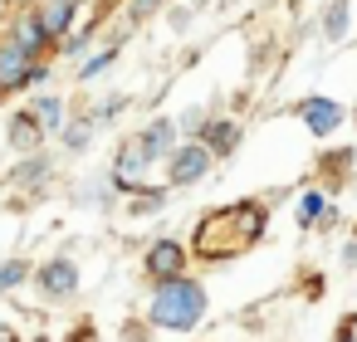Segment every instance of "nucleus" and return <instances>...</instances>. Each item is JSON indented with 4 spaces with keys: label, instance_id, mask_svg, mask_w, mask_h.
<instances>
[{
    "label": "nucleus",
    "instance_id": "obj_4",
    "mask_svg": "<svg viewBox=\"0 0 357 342\" xmlns=\"http://www.w3.org/2000/svg\"><path fill=\"white\" fill-rule=\"evenodd\" d=\"M30 288L40 293V303L64 308V303H74V298L84 293V269H79L74 254H45V259H35Z\"/></svg>",
    "mask_w": 357,
    "mask_h": 342
},
{
    "label": "nucleus",
    "instance_id": "obj_29",
    "mask_svg": "<svg viewBox=\"0 0 357 342\" xmlns=\"http://www.w3.org/2000/svg\"><path fill=\"white\" fill-rule=\"evenodd\" d=\"M59 342H103V332H98V322H93V318H74V322H69V332H64Z\"/></svg>",
    "mask_w": 357,
    "mask_h": 342
},
{
    "label": "nucleus",
    "instance_id": "obj_15",
    "mask_svg": "<svg viewBox=\"0 0 357 342\" xmlns=\"http://www.w3.org/2000/svg\"><path fill=\"white\" fill-rule=\"evenodd\" d=\"M347 35H352V0H323L318 20H313V40L323 49H337V45H347Z\"/></svg>",
    "mask_w": 357,
    "mask_h": 342
},
{
    "label": "nucleus",
    "instance_id": "obj_1",
    "mask_svg": "<svg viewBox=\"0 0 357 342\" xmlns=\"http://www.w3.org/2000/svg\"><path fill=\"white\" fill-rule=\"evenodd\" d=\"M269 210H274L269 196H240V201L211 205L191 225V240H186L191 259H201V264H235L240 254L259 249L264 235H269Z\"/></svg>",
    "mask_w": 357,
    "mask_h": 342
},
{
    "label": "nucleus",
    "instance_id": "obj_19",
    "mask_svg": "<svg viewBox=\"0 0 357 342\" xmlns=\"http://www.w3.org/2000/svg\"><path fill=\"white\" fill-rule=\"evenodd\" d=\"M347 176H357V152H352V147H337V152L318 157V181H313V186H323L328 196H337V191L347 186Z\"/></svg>",
    "mask_w": 357,
    "mask_h": 342
},
{
    "label": "nucleus",
    "instance_id": "obj_14",
    "mask_svg": "<svg viewBox=\"0 0 357 342\" xmlns=\"http://www.w3.org/2000/svg\"><path fill=\"white\" fill-rule=\"evenodd\" d=\"M6 147H10V157H25V152L50 147V137H45V127H40V118L30 113V103L10 108V118H6Z\"/></svg>",
    "mask_w": 357,
    "mask_h": 342
},
{
    "label": "nucleus",
    "instance_id": "obj_24",
    "mask_svg": "<svg viewBox=\"0 0 357 342\" xmlns=\"http://www.w3.org/2000/svg\"><path fill=\"white\" fill-rule=\"evenodd\" d=\"M30 274H35V259L30 254H6V259H0V298L30 288Z\"/></svg>",
    "mask_w": 357,
    "mask_h": 342
},
{
    "label": "nucleus",
    "instance_id": "obj_21",
    "mask_svg": "<svg viewBox=\"0 0 357 342\" xmlns=\"http://www.w3.org/2000/svg\"><path fill=\"white\" fill-rule=\"evenodd\" d=\"M35 10H40L45 30L54 35V45H59V40H64V35H69V30L84 20V15H89V10L79 6V0H35Z\"/></svg>",
    "mask_w": 357,
    "mask_h": 342
},
{
    "label": "nucleus",
    "instance_id": "obj_3",
    "mask_svg": "<svg viewBox=\"0 0 357 342\" xmlns=\"http://www.w3.org/2000/svg\"><path fill=\"white\" fill-rule=\"evenodd\" d=\"M59 181V157L50 152V147H40V152H25V157H15L6 171H0V191L6 196H15V205L25 210V205H40L45 196H50V186Z\"/></svg>",
    "mask_w": 357,
    "mask_h": 342
},
{
    "label": "nucleus",
    "instance_id": "obj_18",
    "mask_svg": "<svg viewBox=\"0 0 357 342\" xmlns=\"http://www.w3.org/2000/svg\"><path fill=\"white\" fill-rule=\"evenodd\" d=\"M328 205H333V196H328L323 186H313V181H303V191L294 196V225H298L303 235H318V225H323V215H328Z\"/></svg>",
    "mask_w": 357,
    "mask_h": 342
},
{
    "label": "nucleus",
    "instance_id": "obj_35",
    "mask_svg": "<svg viewBox=\"0 0 357 342\" xmlns=\"http://www.w3.org/2000/svg\"><path fill=\"white\" fill-rule=\"evenodd\" d=\"M186 6H191V10L201 15V10H211V6H215V0H186Z\"/></svg>",
    "mask_w": 357,
    "mask_h": 342
},
{
    "label": "nucleus",
    "instance_id": "obj_7",
    "mask_svg": "<svg viewBox=\"0 0 357 342\" xmlns=\"http://www.w3.org/2000/svg\"><path fill=\"white\" fill-rule=\"evenodd\" d=\"M289 113L303 123V132L308 137H318V142H328V137H337L342 127H347V103H337L333 93H303L298 103H289Z\"/></svg>",
    "mask_w": 357,
    "mask_h": 342
},
{
    "label": "nucleus",
    "instance_id": "obj_28",
    "mask_svg": "<svg viewBox=\"0 0 357 342\" xmlns=\"http://www.w3.org/2000/svg\"><path fill=\"white\" fill-rule=\"evenodd\" d=\"M162 20H167V35H186V30H191V20H196V10L186 6V0H176V6H167V10H162Z\"/></svg>",
    "mask_w": 357,
    "mask_h": 342
},
{
    "label": "nucleus",
    "instance_id": "obj_27",
    "mask_svg": "<svg viewBox=\"0 0 357 342\" xmlns=\"http://www.w3.org/2000/svg\"><path fill=\"white\" fill-rule=\"evenodd\" d=\"M54 79H59V64L54 59H35L30 74H25V93H45V88H54Z\"/></svg>",
    "mask_w": 357,
    "mask_h": 342
},
{
    "label": "nucleus",
    "instance_id": "obj_13",
    "mask_svg": "<svg viewBox=\"0 0 357 342\" xmlns=\"http://www.w3.org/2000/svg\"><path fill=\"white\" fill-rule=\"evenodd\" d=\"M98 40H103V15H98V10H89V15H84V20H79V25L54 45V64H69V69H74L89 49H98Z\"/></svg>",
    "mask_w": 357,
    "mask_h": 342
},
{
    "label": "nucleus",
    "instance_id": "obj_9",
    "mask_svg": "<svg viewBox=\"0 0 357 342\" xmlns=\"http://www.w3.org/2000/svg\"><path fill=\"white\" fill-rule=\"evenodd\" d=\"M128 40H132V35L113 25V30L98 40V49H89V54H84V59L69 69V79H74L79 88H89V84H103V79L113 74V64H118V54H123V45H128Z\"/></svg>",
    "mask_w": 357,
    "mask_h": 342
},
{
    "label": "nucleus",
    "instance_id": "obj_37",
    "mask_svg": "<svg viewBox=\"0 0 357 342\" xmlns=\"http://www.w3.org/2000/svg\"><path fill=\"white\" fill-rule=\"evenodd\" d=\"M215 6H220V10H235V6H245V0H215Z\"/></svg>",
    "mask_w": 357,
    "mask_h": 342
},
{
    "label": "nucleus",
    "instance_id": "obj_34",
    "mask_svg": "<svg viewBox=\"0 0 357 342\" xmlns=\"http://www.w3.org/2000/svg\"><path fill=\"white\" fill-rule=\"evenodd\" d=\"M0 342H25V337H20V327H15V322L0 318Z\"/></svg>",
    "mask_w": 357,
    "mask_h": 342
},
{
    "label": "nucleus",
    "instance_id": "obj_2",
    "mask_svg": "<svg viewBox=\"0 0 357 342\" xmlns=\"http://www.w3.org/2000/svg\"><path fill=\"white\" fill-rule=\"evenodd\" d=\"M137 313H142V322H147L157 337H162V332L186 337V332H196V327L211 318V288H206L196 274L157 279V283H147Z\"/></svg>",
    "mask_w": 357,
    "mask_h": 342
},
{
    "label": "nucleus",
    "instance_id": "obj_22",
    "mask_svg": "<svg viewBox=\"0 0 357 342\" xmlns=\"http://www.w3.org/2000/svg\"><path fill=\"white\" fill-rule=\"evenodd\" d=\"M30 54H20L6 35H0V93L6 98H15V93H25V74H30Z\"/></svg>",
    "mask_w": 357,
    "mask_h": 342
},
{
    "label": "nucleus",
    "instance_id": "obj_5",
    "mask_svg": "<svg viewBox=\"0 0 357 342\" xmlns=\"http://www.w3.org/2000/svg\"><path fill=\"white\" fill-rule=\"evenodd\" d=\"M0 35H6L20 54H30V59H54V35L45 30L35 0H15L10 15H6V25H0Z\"/></svg>",
    "mask_w": 357,
    "mask_h": 342
},
{
    "label": "nucleus",
    "instance_id": "obj_8",
    "mask_svg": "<svg viewBox=\"0 0 357 342\" xmlns=\"http://www.w3.org/2000/svg\"><path fill=\"white\" fill-rule=\"evenodd\" d=\"M137 269H142L147 283L172 279V274H191V249H186V240H176V235H152V240L142 244Z\"/></svg>",
    "mask_w": 357,
    "mask_h": 342
},
{
    "label": "nucleus",
    "instance_id": "obj_17",
    "mask_svg": "<svg viewBox=\"0 0 357 342\" xmlns=\"http://www.w3.org/2000/svg\"><path fill=\"white\" fill-rule=\"evenodd\" d=\"M30 113L40 118L45 137H59V132H64V123H69V113H74V103H69V93H64V88H45V93H35V98H30Z\"/></svg>",
    "mask_w": 357,
    "mask_h": 342
},
{
    "label": "nucleus",
    "instance_id": "obj_10",
    "mask_svg": "<svg viewBox=\"0 0 357 342\" xmlns=\"http://www.w3.org/2000/svg\"><path fill=\"white\" fill-rule=\"evenodd\" d=\"M137 147H142V157L152 162V166H162L167 157H172V147L181 142V132H176V118L172 113H152V118H142L137 123V132H128Z\"/></svg>",
    "mask_w": 357,
    "mask_h": 342
},
{
    "label": "nucleus",
    "instance_id": "obj_38",
    "mask_svg": "<svg viewBox=\"0 0 357 342\" xmlns=\"http://www.w3.org/2000/svg\"><path fill=\"white\" fill-rule=\"evenodd\" d=\"M347 123H352V127H357V108H347Z\"/></svg>",
    "mask_w": 357,
    "mask_h": 342
},
{
    "label": "nucleus",
    "instance_id": "obj_12",
    "mask_svg": "<svg viewBox=\"0 0 357 342\" xmlns=\"http://www.w3.org/2000/svg\"><path fill=\"white\" fill-rule=\"evenodd\" d=\"M69 201H74V205H84V210H93V215H113V210H123V201H118V191H113V176H108V166H103V171L79 176V181L69 186Z\"/></svg>",
    "mask_w": 357,
    "mask_h": 342
},
{
    "label": "nucleus",
    "instance_id": "obj_30",
    "mask_svg": "<svg viewBox=\"0 0 357 342\" xmlns=\"http://www.w3.org/2000/svg\"><path fill=\"white\" fill-rule=\"evenodd\" d=\"M118 337H123V342H152L157 332H152V327L142 322V313H132V318H123V327H118Z\"/></svg>",
    "mask_w": 357,
    "mask_h": 342
},
{
    "label": "nucleus",
    "instance_id": "obj_32",
    "mask_svg": "<svg viewBox=\"0 0 357 342\" xmlns=\"http://www.w3.org/2000/svg\"><path fill=\"white\" fill-rule=\"evenodd\" d=\"M337 264H342L347 274L357 269V235H347V240H342V249H337Z\"/></svg>",
    "mask_w": 357,
    "mask_h": 342
},
{
    "label": "nucleus",
    "instance_id": "obj_20",
    "mask_svg": "<svg viewBox=\"0 0 357 342\" xmlns=\"http://www.w3.org/2000/svg\"><path fill=\"white\" fill-rule=\"evenodd\" d=\"M172 196H176V191H167L162 181H142V186L123 201V215H128V220H152V215H162V210L172 205Z\"/></svg>",
    "mask_w": 357,
    "mask_h": 342
},
{
    "label": "nucleus",
    "instance_id": "obj_31",
    "mask_svg": "<svg viewBox=\"0 0 357 342\" xmlns=\"http://www.w3.org/2000/svg\"><path fill=\"white\" fill-rule=\"evenodd\" d=\"M298 288H303V298H308V303H318V298H323V293H328V279H323V274H318V269H308V274H303V283H298Z\"/></svg>",
    "mask_w": 357,
    "mask_h": 342
},
{
    "label": "nucleus",
    "instance_id": "obj_11",
    "mask_svg": "<svg viewBox=\"0 0 357 342\" xmlns=\"http://www.w3.org/2000/svg\"><path fill=\"white\" fill-rule=\"evenodd\" d=\"M196 142H201V147H211V157H215V162H230V157L245 147V118L211 108V118H206V127H201V137H196Z\"/></svg>",
    "mask_w": 357,
    "mask_h": 342
},
{
    "label": "nucleus",
    "instance_id": "obj_25",
    "mask_svg": "<svg viewBox=\"0 0 357 342\" xmlns=\"http://www.w3.org/2000/svg\"><path fill=\"white\" fill-rule=\"evenodd\" d=\"M167 6H172V0H123V10H118V30L137 35V30H142L147 20H157Z\"/></svg>",
    "mask_w": 357,
    "mask_h": 342
},
{
    "label": "nucleus",
    "instance_id": "obj_16",
    "mask_svg": "<svg viewBox=\"0 0 357 342\" xmlns=\"http://www.w3.org/2000/svg\"><path fill=\"white\" fill-rule=\"evenodd\" d=\"M54 142H59V152H64L69 162H84V157L93 152V142H98V123L89 118V108H84V103L69 113V123H64V132H59Z\"/></svg>",
    "mask_w": 357,
    "mask_h": 342
},
{
    "label": "nucleus",
    "instance_id": "obj_26",
    "mask_svg": "<svg viewBox=\"0 0 357 342\" xmlns=\"http://www.w3.org/2000/svg\"><path fill=\"white\" fill-rule=\"evenodd\" d=\"M176 118V132H181V142H196L201 137V127H206V118H211V108L206 103H186L181 113H172Z\"/></svg>",
    "mask_w": 357,
    "mask_h": 342
},
{
    "label": "nucleus",
    "instance_id": "obj_6",
    "mask_svg": "<svg viewBox=\"0 0 357 342\" xmlns=\"http://www.w3.org/2000/svg\"><path fill=\"white\" fill-rule=\"evenodd\" d=\"M162 166H167V181H162L167 191H191V186H206L220 162H215L211 147H201V142H176Z\"/></svg>",
    "mask_w": 357,
    "mask_h": 342
},
{
    "label": "nucleus",
    "instance_id": "obj_39",
    "mask_svg": "<svg viewBox=\"0 0 357 342\" xmlns=\"http://www.w3.org/2000/svg\"><path fill=\"white\" fill-rule=\"evenodd\" d=\"M0 103H6V93H0Z\"/></svg>",
    "mask_w": 357,
    "mask_h": 342
},
{
    "label": "nucleus",
    "instance_id": "obj_23",
    "mask_svg": "<svg viewBox=\"0 0 357 342\" xmlns=\"http://www.w3.org/2000/svg\"><path fill=\"white\" fill-rule=\"evenodd\" d=\"M84 108H89V118L98 123V132H103V127H118V123L128 118V108H132V93L113 88V93H103V98H93V103H84Z\"/></svg>",
    "mask_w": 357,
    "mask_h": 342
},
{
    "label": "nucleus",
    "instance_id": "obj_36",
    "mask_svg": "<svg viewBox=\"0 0 357 342\" xmlns=\"http://www.w3.org/2000/svg\"><path fill=\"white\" fill-rule=\"evenodd\" d=\"M10 6H15V0H0V25H6V15H10Z\"/></svg>",
    "mask_w": 357,
    "mask_h": 342
},
{
    "label": "nucleus",
    "instance_id": "obj_33",
    "mask_svg": "<svg viewBox=\"0 0 357 342\" xmlns=\"http://www.w3.org/2000/svg\"><path fill=\"white\" fill-rule=\"evenodd\" d=\"M337 225H342V210H337V201H333V205H328V215H323V225H318V235H333Z\"/></svg>",
    "mask_w": 357,
    "mask_h": 342
}]
</instances>
